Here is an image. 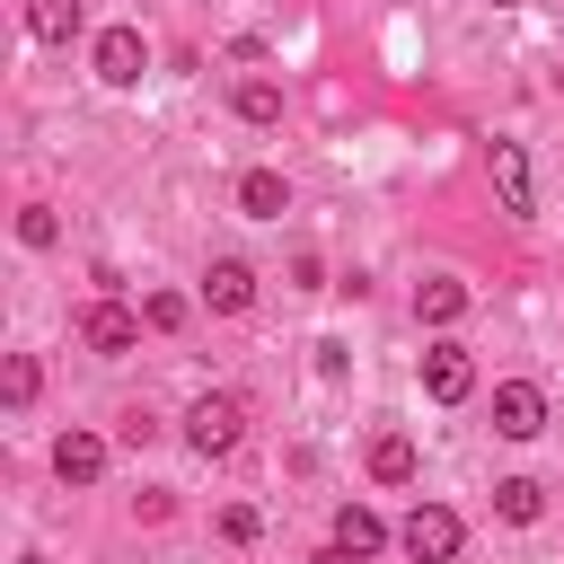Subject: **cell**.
Instances as JSON below:
<instances>
[{
	"mask_svg": "<svg viewBox=\"0 0 564 564\" xmlns=\"http://www.w3.org/2000/svg\"><path fill=\"white\" fill-rule=\"evenodd\" d=\"M458 538H467V529H458V511H449V502H414V511H405V529H397V546H405L414 564H449V555H458Z\"/></svg>",
	"mask_w": 564,
	"mask_h": 564,
	"instance_id": "cell-1",
	"label": "cell"
},
{
	"mask_svg": "<svg viewBox=\"0 0 564 564\" xmlns=\"http://www.w3.org/2000/svg\"><path fill=\"white\" fill-rule=\"evenodd\" d=\"M238 432H247V405H238V397H194V405H185V441H194L203 458H229Z\"/></svg>",
	"mask_w": 564,
	"mask_h": 564,
	"instance_id": "cell-2",
	"label": "cell"
},
{
	"mask_svg": "<svg viewBox=\"0 0 564 564\" xmlns=\"http://www.w3.org/2000/svg\"><path fill=\"white\" fill-rule=\"evenodd\" d=\"M494 432L502 441H538L546 432V388L538 379H502L494 388Z\"/></svg>",
	"mask_w": 564,
	"mask_h": 564,
	"instance_id": "cell-3",
	"label": "cell"
},
{
	"mask_svg": "<svg viewBox=\"0 0 564 564\" xmlns=\"http://www.w3.org/2000/svg\"><path fill=\"white\" fill-rule=\"evenodd\" d=\"M79 344L115 361V352H132V344H141V317H132L123 300H88V308H79Z\"/></svg>",
	"mask_w": 564,
	"mask_h": 564,
	"instance_id": "cell-4",
	"label": "cell"
},
{
	"mask_svg": "<svg viewBox=\"0 0 564 564\" xmlns=\"http://www.w3.org/2000/svg\"><path fill=\"white\" fill-rule=\"evenodd\" d=\"M423 397H432V405H467V397H476L467 344H432V352H423Z\"/></svg>",
	"mask_w": 564,
	"mask_h": 564,
	"instance_id": "cell-5",
	"label": "cell"
},
{
	"mask_svg": "<svg viewBox=\"0 0 564 564\" xmlns=\"http://www.w3.org/2000/svg\"><path fill=\"white\" fill-rule=\"evenodd\" d=\"M141 70H150L141 26H106V35H97V79H106V88H141Z\"/></svg>",
	"mask_w": 564,
	"mask_h": 564,
	"instance_id": "cell-6",
	"label": "cell"
},
{
	"mask_svg": "<svg viewBox=\"0 0 564 564\" xmlns=\"http://www.w3.org/2000/svg\"><path fill=\"white\" fill-rule=\"evenodd\" d=\"M485 167H494L502 212H511V220H529V150H520V141H494V150H485Z\"/></svg>",
	"mask_w": 564,
	"mask_h": 564,
	"instance_id": "cell-7",
	"label": "cell"
},
{
	"mask_svg": "<svg viewBox=\"0 0 564 564\" xmlns=\"http://www.w3.org/2000/svg\"><path fill=\"white\" fill-rule=\"evenodd\" d=\"M53 476H62V485H97V476H106V441H97V432H62V441H53Z\"/></svg>",
	"mask_w": 564,
	"mask_h": 564,
	"instance_id": "cell-8",
	"label": "cell"
},
{
	"mask_svg": "<svg viewBox=\"0 0 564 564\" xmlns=\"http://www.w3.org/2000/svg\"><path fill=\"white\" fill-rule=\"evenodd\" d=\"M238 212H247V220H282V212H291L282 167H247V176H238Z\"/></svg>",
	"mask_w": 564,
	"mask_h": 564,
	"instance_id": "cell-9",
	"label": "cell"
},
{
	"mask_svg": "<svg viewBox=\"0 0 564 564\" xmlns=\"http://www.w3.org/2000/svg\"><path fill=\"white\" fill-rule=\"evenodd\" d=\"M414 317H423V326H458V317H467V282L423 273V282H414Z\"/></svg>",
	"mask_w": 564,
	"mask_h": 564,
	"instance_id": "cell-10",
	"label": "cell"
},
{
	"mask_svg": "<svg viewBox=\"0 0 564 564\" xmlns=\"http://www.w3.org/2000/svg\"><path fill=\"white\" fill-rule=\"evenodd\" d=\"M335 546H344V555H379V546H388V520L361 511V502H344V511H335Z\"/></svg>",
	"mask_w": 564,
	"mask_h": 564,
	"instance_id": "cell-11",
	"label": "cell"
},
{
	"mask_svg": "<svg viewBox=\"0 0 564 564\" xmlns=\"http://www.w3.org/2000/svg\"><path fill=\"white\" fill-rule=\"evenodd\" d=\"M203 300H212V308H247V300H256V273H247L238 256H220V264L203 273Z\"/></svg>",
	"mask_w": 564,
	"mask_h": 564,
	"instance_id": "cell-12",
	"label": "cell"
},
{
	"mask_svg": "<svg viewBox=\"0 0 564 564\" xmlns=\"http://www.w3.org/2000/svg\"><path fill=\"white\" fill-rule=\"evenodd\" d=\"M26 35L35 44H70L79 35V0H26Z\"/></svg>",
	"mask_w": 564,
	"mask_h": 564,
	"instance_id": "cell-13",
	"label": "cell"
},
{
	"mask_svg": "<svg viewBox=\"0 0 564 564\" xmlns=\"http://www.w3.org/2000/svg\"><path fill=\"white\" fill-rule=\"evenodd\" d=\"M370 476H379V485H414V441H405V432H379V441H370Z\"/></svg>",
	"mask_w": 564,
	"mask_h": 564,
	"instance_id": "cell-14",
	"label": "cell"
},
{
	"mask_svg": "<svg viewBox=\"0 0 564 564\" xmlns=\"http://www.w3.org/2000/svg\"><path fill=\"white\" fill-rule=\"evenodd\" d=\"M494 511H502V520H520V529H529V520H538V511H546V485H538V476H502V485H494Z\"/></svg>",
	"mask_w": 564,
	"mask_h": 564,
	"instance_id": "cell-15",
	"label": "cell"
},
{
	"mask_svg": "<svg viewBox=\"0 0 564 564\" xmlns=\"http://www.w3.org/2000/svg\"><path fill=\"white\" fill-rule=\"evenodd\" d=\"M229 106H238V123H282V88L273 79H238Z\"/></svg>",
	"mask_w": 564,
	"mask_h": 564,
	"instance_id": "cell-16",
	"label": "cell"
},
{
	"mask_svg": "<svg viewBox=\"0 0 564 564\" xmlns=\"http://www.w3.org/2000/svg\"><path fill=\"white\" fill-rule=\"evenodd\" d=\"M35 388H44L35 352H9V370H0V397H9V405H35Z\"/></svg>",
	"mask_w": 564,
	"mask_h": 564,
	"instance_id": "cell-17",
	"label": "cell"
},
{
	"mask_svg": "<svg viewBox=\"0 0 564 564\" xmlns=\"http://www.w3.org/2000/svg\"><path fill=\"white\" fill-rule=\"evenodd\" d=\"M53 238H62L53 203H26V212H18V247H53Z\"/></svg>",
	"mask_w": 564,
	"mask_h": 564,
	"instance_id": "cell-18",
	"label": "cell"
},
{
	"mask_svg": "<svg viewBox=\"0 0 564 564\" xmlns=\"http://www.w3.org/2000/svg\"><path fill=\"white\" fill-rule=\"evenodd\" d=\"M141 326L176 335V326H185V300H176V291H150V300H141Z\"/></svg>",
	"mask_w": 564,
	"mask_h": 564,
	"instance_id": "cell-19",
	"label": "cell"
},
{
	"mask_svg": "<svg viewBox=\"0 0 564 564\" xmlns=\"http://www.w3.org/2000/svg\"><path fill=\"white\" fill-rule=\"evenodd\" d=\"M256 529H264V520H256L247 502H229V511H220V538H229V546H256Z\"/></svg>",
	"mask_w": 564,
	"mask_h": 564,
	"instance_id": "cell-20",
	"label": "cell"
},
{
	"mask_svg": "<svg viewBox=\"0 0 564 564\" xmlns=\"http://www.w3.org/2000/svg\"><path fill=\"white\" fill-rule=\"evenodd\" d=\"M308 564H352V555H344V546H317V555H308Z\"/></svg>",
	"mask_w": 564,
	"mask_h": 564,
	"instance_id": "cell-21",
	"label": "cell"
},
{
	"mask_svg": "<svg viewBox=\"0 0 564 564\" xmlns=\"http://www.w3.org/2000/svg\"><path fill=\"white\" fill-rule=\"evenodd\" d=\"M18 564H44V555H35V546H26V555H18Z\"/></svg>",
	"mask_w": 564,
	"mask_h": 564,
	"instance_id": "cell-22",
	"label": "cell"
},
{
	"mask_svg": "<svg viewBox=\"0 0 564 564\" xmlns=\"http://www.w3.org/2000/svg\"><path fill=\"white\" fill-rule=\"evenodd\" d=\"M494 9H520V0H494Z\"/></svg>",
	"mask_w": 564,
	"mask_h": 564,
	"instance_id": "cell-23",
	"label": "cell"
}]
</instances>
